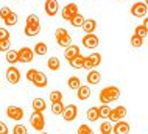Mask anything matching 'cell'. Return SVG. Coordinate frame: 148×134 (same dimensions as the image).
Here are the masks:
<instances>
[{"mask_svg": "<svg viewBox=\"0 0 148 134\" xmlns=\"http://www.w3.org/2000/svg\"><path fill=\"white\" fill-rule=\"evenodd\" d=\"M112 128H114V125L111 123L109 120H105L101 125H100V133L101 134H111L112 133Z\"/></svg>", "mask_w": 148, "mask_h": 134, "instance_id": "cell-28", "label": "cell"}, {"mask_svg": "<svg viewBox=\"0 0 148 134\" xmlns=\"http://www.w3.org/2000/svg\"><path fill=\"white\" fill-rule=\"evenodd\" d=\"M130 42H131V45L136 47V48H140V47L143 45V39H142V38H139V36H136V34L131 36Z\"/></svg>", "mask_w": 148, "mask_h": 134, "instance_id": "cell-34", "label": "cell"}, {"mask_svg": "<svg viewBox=\"0 0 148 134\" xmlns=\"http://www.w3.org/2000/svg\"><path fill=\"white\" fill-rule=\"evenodd\" d=\"M112 133L114 134H130V123L125 120L117 122V123H114Z\"/></svg>", "mask_w": 148, "mask_h": 134, "instance_id": "cell-12", "label": "cell"}, {"mask_svg": "<svg viewBox=\"0 0 148 134\" xmlns=\"http://www.w3.org/2000/svg\"><path fill=\"white\" fill-rule=\"evenodd\" d=\"M6 61L13 66V64L16 63H19V53H17V50H8L6 52Z\"/></svg>", "mask_w": 148, "mask_h": 134, "instance_id": "cell-24", "label": "cell"}, {"mask_svg": "<svg viewBox=\"0 0 148 134\" xmlns=\"http://www.w3.org/2000/svg\"><path fill=\"white\" fill-rule=\"evenodd\" d=\"M126 115V108L125 106H117L111 111V115H109V122L111 123H117V122L123 120V117Z\"/></svg>", "mask_w": 148, "mask_h": 134, "instance_id": "cell-8", "label": "cell"}, {"mask_svg": "<svg viewBox=\"0 0 148 134\" xmlns=\"http://www.w3.org/2000/svg\"><path fill=\"white\" fill-rule=\"evenodd\" d=\"M147 11H148V6L145 5V2H136L131 6V14L134 17H145Z\"/></svg>", "mask_w": 148, "mask_h": 134, "instance_id": "cell-9", "label": "cell"}, {"mask_svg": "<svg viewBox=\"0 0 148 134\" xmlns=\"http://www.w3.org/2000/svg\"><path fill=\"white\" fill-rule=\"evenodd\" d=\"M111 106L109 104H101L100 106V119H105V120H109V115H111Z\"/></svg>", "mask_w": 148, "mask_h": 134, "instance_id": "cell-27", "label": "cell"}, {"mask_svg": "<svg viewBox=\"0 0 148 134\" xmlns=\"http://www.w3.org/2000/svg\"><path fill=\"white\" fill-rule=\"evenodd\" d=\"M77 97H78V100H81V101H84V100L89 98V97H90L89 86H83V84H81V87H79L78 92H77Z\"/></svg>", "mask_w": 148, "mask_h": 134, "instance_id": "cell-21", "label": "cell"}, {"mask_svg": "<svg viewBox=\"0 0 148 134\" xmlns=\"http://www.w3.org/2000/svg\"><path fill=\"white\" fill-rule=\"evenodd\" d=\"M142 25H143V27H145L147 30H148V17H145V19H143V23H142Z\"/></svg>", "mask_w": 148, "mask_h": 134, "instance_id": "cell-45", "label": "cell"}, {"mask_svg": "<svg viewBox=\"0 0 148 134\" xmlns=\"http://www.w3.org/2000/svg\"><path fill=\"white\" fill-rule=\"evenodd\" d=\"M134 34L143 39V38H145V36L148 34V30H147V28L143 27V25H137V27H136V30H134Z\"/></svg>", "mask_w": 148, "mask_h": 134, "instance_id": "cell-35", "label": "cell"}, {"mask_svg": "<svg viewBox=\"0 0 148 134\" xmlns=\"http://www.w3.org/2000/svg\"><path fill=\"white\" fill-rule=\"evenodd\" d=\"M10 14H11V8H8V6H2V8H0V17H2V19L8 17Z\"/></svg>", "mask_w": 148, "mask_h": 134, "instance_id": "cell-40", "label": "cell"}, {"mask_svg": "<svg viewBox=\"0 0 148 134\" xmlns=\"http://www.w3.org/2000/svg\"><path fill=\"white\" fill-rule=\"evenodd\" d=\"M84 69H87V70H94V66H92V63H90V59L86 56V59H84Z\"/></svg>", "mask_w": 148, "mask_h": 134, "instance_id": "cell-44", "label": "cell"}, {"mask_svg": "<svg viewBox=\"0 0 148 134\" xmlns=\"http://www.w3.org/2000/svg\"><path fill=\"white\" fill-rule=\"evenodd\" d=\"M120 98V89L117 86H106L100 92V101L103 104H109L111 101H115Z\"/></svg>", "mask_w": 148, "mask_h": 134, "instance_id": "cell-1", "label": "cell"}, {"mask_svg": "<svg viewBox=\"0 0 148 134\" xmlns=\"http://www.w3.org/2000/svg\"><path fill=\"white\" fill-rule=\"evenodd\" d=\"M84 59L86 58L83 55H78L77 58L69 61V64H70V67H73V69H84Z\"/></svg>", "mask_w": 148, "mask_h": 134, "instance_id": "cell-22", "label": "cell"}, {"mask_svg": "<svg viewBox=\"0 0 148 134\" xmlns=\"http://www.w3.org/2000/svg\"><path fill=\"white\" fill-rule=\"evenodd\" d=\"M5 39H10V31L6 28L0 27V41H5Z\"/></svg>", "mask_w": 148, "mask_h": 134, "instance_id": "cell-41", "label": "cell"}, {"mask_svg": "<svg viewBox=\"0 0 148 134\" xmlns=\"http://www.w3.org/2000/svg\"><path fill=\"white\" fill-rule=\"evenodd\" d=\"M87 83L89 84H98L100 81H101V74H100L98 70H90L89 74H87Z\"/></svg>", "mask_w": 148, "mask_h": 134, "instance_id": "cell-17", "label": "cell"}, {"mask_svg": "<svg viewBox=\"0 0 148 134\" xmlns=\"http://www.w3.org/2000/svg\"><path fill=\"white\" fill-rule=\"evenodd\" d=\"M81 28L84 30L86 34H90V33H94V31L97 30V22H95L94 19H86L84 25H83Z\"/></svg>", "mask_w": 148, "mask_h": 134, "instance_id": "cell-19", "label": "cell"}, {"mask_svg": "<svg viewBox=\"0 0 148 134\" xmlns=\"http://www.w3.org/2000/svg\"><path fill=\"white\" fill-rule=\"evenodd\" d=\"M25 36L28 38H33V36L41 33V23H36V25H25V30H23Z\"/></svg>", "mask_w": 148, "mask_h": 134, "instance_id": "cell-16", "label": "cell"}, {"mask_svg": "<svg viewBox=\"0 0 148 134\" xmlns=\"http://www.w3.org/2000/svg\"><path fill=\"white\" fill-rule=\"evenodd\" d=\"M13 134H28V131H27L25 125L17 123V125H16V126L13 128Z\"/></svg>", "mask_w": 148, "mask_h": 134, "instance_id": "cell-36", "label": "cell"}, {"mask_svg": "<svg viewBox=\"0 0 148 134\" xmlns=\"http://www.w3.org/2000/svg\"><path fill=\"white\" fill-rule=\"evenodd\" d=\"M10 133V129H8L6 123L5 122H0V134H8Z\"/></svg>", "mask_w": 148, "mask_h": 134, "instance_id": "cell-43", "label": "cell"}, {"mask_svg": "<svg viewBox=\"0 0 148 134\" xmlns=\"http://www.w3.org/2000/svg\"><path fill=\"white\" fill-rule=\"evenodd\" d=\"M87 58L90 59V63H92V66H94V67H98L100 64H101V55H100V53H90Z\"/></svg>", "mask_w": 148, "mask_h": 134, "instance_id": "cell-33", "label": "cell"}, {"mask_svg": "<svg viewBox=\"0 0 148 134\" xmlns=\"http://www.w3.org/2000/svg\"><path fill=\"white\" fill-rule=\"evenodd\" d=\"M17 53H19V63H22V64L31 63L33 58H34V50H33V48H30V47L19 48Z\"/></svg>", "mask_w": 148, "mask_h": 134, "instance_id": "cell-4", "label": "cell"}, {"mask_svg": "<svg viewBox=\"0 0 148 134\" xmlns=\"http://www.w3.org/2000/svg\"><path fill=\"white\" fill-rule=\"evenodd\" d=\"M47 66H49L50 70H58L59 67H61V63H59V59L56 58V56H51V58H49V61H47Z\"/></svg>", "mask_w": 148, "mask_h": 134, "instance_id": "cell-29", "label": "cell"}, {"mask_svg": "<svg viewBox=\"0 0 148 134\" xmlns=\"http://www.w3.org/2000/svg\"><path fill=\"white\" fill-rule=\"evenodd\" d=\"M64 109H66V106L62 104V101L61 103H51V112H53L55 115H62Z\"/></svg>", "mask_w": 148, "mask_h": 134, "instance_id": "cell-31", "label": "cell"}, {"mask_svg": "<svg viewBox=\"0 0 148 134\" xmlns=\"http://www.w3.org/2000/svg\"><path fill=\"white\" fill-rule=\"evenodd\" d=\"M86 115H87V120H89V122H97L100 119V108H97V106L89 108Z\"/></svg>", "mask_w": 148, "mask_h": 134, "instance_id": "cell-20", "label": "cell"}, {"mask_svg": "<svg viewBox=\"0 0 148 134\" xmlns=\"http://www.w3.org/2000/svg\"><path fill=\"white\" fill-rule=\"evenodd\" d=\"M78 117V108L77 104H67L62 112V119L66 122H73Z\"/></svg>", "mask_w": 148, "mask_h": 134, "instance_id": "cell-7", "label": "cell"}, {"mask_svg": "<svg viewBox=\"0 0 148 134\" xmlns=\"http://www.w3.org/2000/svg\"><path fill=\"white\" fill-rule=\"evenodd\" d=\"M36 23H39V17L36 14H30L25 20V25H36Z\"/></svg>", "mask_w": 148, "mask_h": 134, "instance_id": "cell-37", "label": "cell"}, {"mask_svg": "<svg viewBox=\"0 0 148 134\" xmlns=\"http://www.w3.org/2000/svg\"><path fill=\"white\" fill-rule=\"evenodd\" d=\"M83 45H84L86 48H97L98 47V44H100V39L95 36L94 33H90V34H84V38H83Z\"/></svg>", "mask_w": 148, "mask_h": 134, "instance_id": "cell-10", "label": "cell"}, {"mask_svg": "<svg viewBox=\"0 0 148 134\" xmlns=\"http://www.w3.org/2000/svg\"><path fill=\"white\" fill-rule=\"evenodd\" d=\"M78 134H94V131H92L90 126H87L86 123H83V125H79V128H78Z\"/></svg>", "mask_w": 148, "mask_h": 134, "instance_id": "cell-38", "label": "cell"}, {"mask_svg": "<svg viewBox=\"0 0 148 134\" xmlns=\"http://www.w3.org/2000/svg\"><path fill=\"white\" fill-rule=\"evenodd\" d=\"M17 20H19V19H17V14H16L14 11H11V14L8 16V17L3 19V22H5L8 27H14L16 23H17Z\"/></svg>", "mask_w": 148, "mask_h": 134, "instance_id": "cell-30", "label": "cell"}, {"mask_svg": "<svg viewBox=\"0 0 148 134\" xmlns=\"http://www.w3.org/2000/svg\"><path fill=\"white\" fill-rule=\"evenodd\" d=\"M6 80H8V83L10 84H17L19 81H21V72L17 70L16 67H8V70H6Z\"/></svg>", "mask_w": 148, "mask_h": 134, "instance_id": "cell-11", "label": "cell"}, {"mask_svg": "<svg viewBox=\"0 0 148 134\" xmlns=\"http://www.w3.org/2000/svg\"><path fill=\"white\" fill-rule=\"evenodd\" d=\"M69 22H70L73 27H83V25H84V22H86V17L78 13L77 16H73V17H72V19L69 20Z\"/></svg>", "mask_w": 148, "mask_h": 134, "instance_id": "cell-25", "label": "cell"}, {"mask_svg": "<svg viewBox=\"0 0 148 134\" xmlns=\"http://www.w3.org/2000/svg\"><path fill=\"white\" fill-rule=\"evenodd\" d=\"M41 134H49V133H41Z\"/></svg>", "mask_w": 148, "mask_h": 134, "instance_id": "cell-47", "label": "cell"}, {"mask_svg": "<svg viewBox=\"0 0 148 134\" xmlns=\"http://www.w3.org/2000/svg\"><path fill=\"white\" fill-rule=\"evenodd\" d=\"M78 13H79V11H78V5H77V3H67V5L61 10V16H62L64 20H70L73 16H77Z\"/></svg>", "mask_w": 148, "mask_h": 134, "instance_id": "cell-5", "label": "cell"}, {"mask_svg": "<svg viewBox=\"0 0 148 134\" xmlns=\"http://www.w3.org/2000/svg\"><path fill=\"white\" fill-rule=\"evenodd\" d=\"M31 106H33V111H38V112H44L47 109V103L44 98H34L33 103H31Z\"/></svg>", "mask_w": 148, "mask_h": 134, "instance_id": "cell-18", "label": "cell"}, {"mask_svg": "<svg viewBox=\"0 0 148 134\" xmlns=\"http://www.w3.org/2000/svg\"><path fill=\"white\" fill-rule=\"evenodd\" d=\"M49 98H50L51 103H61V101H62V92H59V91H53V92H50Z\"/></svg>", "mask_w": 148, "mask_h": 134, "instance_id": "cell-32", "label": "cell"}, {"mask_svg": "<svg viewBox=\"0 0 148 134\" xmlns=\"http://www.w3.org/2000/svg\"><path fill=\"white\" fill-rule=\"evenodd\" d=\"M31 83H33L36 87L42 89V87H45V86H47V83H49V80H47V75L44 74V72H39V70H38V74H36L34 80L31 81Z\"/></svg>", "mask_w": 148, "mask_h": 134, "instance_id": "cell-14", "label": "cell"}, {"mask_svg": "<svg viewBox=\"0 0 148 134\" xmlns=\"http://www.w3.org/2000/svg\"><path fill=\"white\" fill-rule=\"evenodd\" d=\"M34 55H38V56H44V55H47V52H49V47H47V44L45 42H38L34 45Z\"/></svg>", "mask_w": 148, "mask_h": 134, "instance_id": "cell-23", "label": "cell"}, {"mask_svg": "<svg viewBox=\"0 0 148 134\" xmlns=\"http://www.w3.org/2000/svg\"><path fill=\"white\" fill-rule=\"evenodd\" d=\"M67 84H69V87L72 91H78V89L81 87V80H79L78 76H70L69 81H67Z\"/></svg>", "mask_w": 148, "mask_h": 134, "instance_id": "cell-26", "label": "cell"}, {"mask_svg": "<svg viewBox=\"0 0 148 134\" xmlns=\"http://www.w3.org/2000/svg\"><path fill=\"white\" fill-rule=\"evenodd\" d=\"M59 11V5H58V0H47L45 2V13L50 16V17H53V16H56Z\"/></svg>", "mask_w": 148, "mask_h": 134, "instance_id": "cell-13", "label": "cell"}, {"mask_svg": "<svg viewBox=\"0 0 148 134\" xmlns=\"http://www.w3.org/2000/svg\"><path fill=\"white\" fill-rule=\"evenodd\" d=\"M55 38H56V42H58L59 47L67 48L69 45H72V38H70V34L67 33L66 28H58V30L55 31Z\"/></svg>", "mask_w": 148, "mask_h": 134, "instance_id": "cell-2", "label": "cell"}, {"mask_svg": "<svg viewBox=\"0 0 148 134\" xmlns=\"http://www.w3.org/2000/svg\"><path fill=\"white\" fill-rule=\"evenodd\" d=\"M6 115L10 117L11 120L19 122V120L23 119V109L19 108V106H14V104H11V106L6 108Z\"/></svg>", "mask_w": 148, "mask_h": 134, "instance_id": "cell-6", "label": "cell"}, {"mask_svg": "<svg viewBox=\"0 0 148 134\" xmlns=\"http://www.w3.org/2000/svg\"><path fill=\"white\" fill-rule=\"evenodd\" d=\"M145 5H147V6H148V0H145Z\"/></svg>", "mask_w": 148, "mask_h": 134, "instance_id": "cell-46", "label": "cell"}, {"mask_svg": "<svg viewBox=\"0 0 148 134\" xmlns=\"http://www.w3.org/2000/svg\"><path fill=\"white\" fill-rule=\"evenodd\" d=\"M11 48V41L10 39H5V41H0V52H6Z\"/></svg>", "mask_w": 148, "mask_h": 134, "instance_id": "cell-39", "label": "cell"}, {"mask_svg": "<svg viewBox=\"0 0 148 134\" xmlns=\"http://www.w3.org/2000/svg\"><path fill=\"white\" fill-rule=\"evenodd\" d=\"M30 123H31V126H33V129H36V131H42L44 126H45V119H44L42 112L33 111V114H31V117H30Z\"/></svg>", "mask_w": 148, "mask_h": 134, "instance_id": "cell-3", "label": "cell"}, {"mask_svg": "<svg viewBox=\"0 0 148 134\" xmlns=\"http://www.w3.org/2000/svg\"><path fill=\"white\" fill-rule=\"evenodd\" d=\"M78 55H81L79 53V47L75 45V44H72V45H69L66 50H64V56H66L67 61H72L73 58H77Z\"/></svg>", "mask_w": 148, "mask_h": 134, "instance_id": "cell-15", "label": "cell"}, {"mask_svg": "<svg viewBox=\"0 0 148 134\" xmlns=\"http://www.w3.org/2000/svg\"><path fill=\"white\" fill-rule=\"evenodd\" d=\"M36 74H38V70H36V69H30V70L28 72H27V80H28V81H33L34 80V76H36Z\"/></svg>", "mask_w": 148, "mask_h": 134, "instance_id": "cell-42", "label": "cell"}]
</instances>
